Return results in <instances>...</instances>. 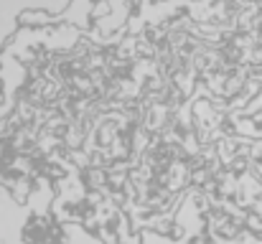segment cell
Segmentation results:
<instances>
[{"label": "cell", "instance_id": "6da1fadb", "mask_svg": "<svg viewBox=\"0 0 262 244\" xmlns=\"http://www.w3.org/2000/svg\"><path fill=\"white\" fill-rule=\"evenodd\" d=\"M67 237H69V244H102L99 239H94L92 234H87L79 224H69L67 227Z\"/></svg>", "mask_w": 262, "mask_h": 244}]
</instances>
